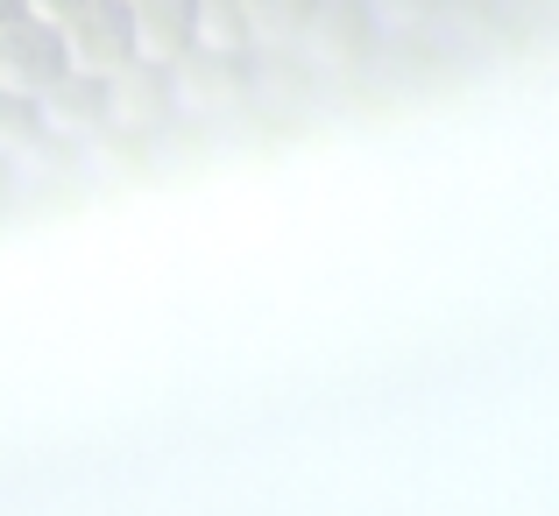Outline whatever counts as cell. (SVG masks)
<instances>
[{
  "label": "cell",
  "instance_id": "obj_1",
  "mask_svg": "<svg viewBox=\"0 0 559 516\" xmlns=\"http://www.w3.org/2000/svg\"><path fill=\"white\" fill-rule=\"evenodd\" d=\"M71 79V50L50 8H22L0 22V93L14 99H50Z\"/></svg>",
  "mask_w": 559,
  "mask_h": 516
},
{
  "label": "cell",
  "instance_id": "obj_2",
  "mask_svg": "<svg viewBox=\"0 0 559 516\" xmlns=\"http://www.w3.org/2000/svg\"><path fill=\"white\" fill-rule=\"evenodd\" d=\"M36 8H50V14H57V8H71V0H36Z\"/></svg>",
  "mask_w": 559,
  "mask_h": 516
}]
</instances>
